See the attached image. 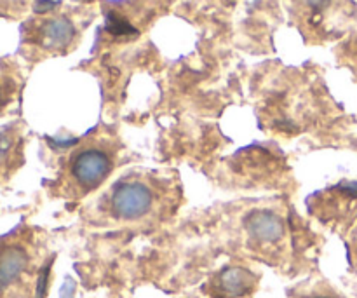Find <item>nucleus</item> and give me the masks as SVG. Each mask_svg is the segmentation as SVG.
Instances as JSON below:
<instances>
[{
    "label": "nucleus",
    "instance_id": "8",
    "mask_svg": "<svg viewBox=\"0 0 357 298\" xmlns=\"http://www.w3.org/2000/svg\"><path fill=\"white\" fill-rule=\"evenodd\" d=\"M314 298H333V297H326V295H321V297H314Z\"/></svg>",
    "mask_w": 357,
    "mask_h": 298
},
{
    "label": "nucleus",
    "instance_id": "6",
    "mask_svg": "<svg viewBox=\"0 0 357 298\" xmlns=\"http://www.w3.org/2000/svg\"><path fill=\"white\" fill-rule=\"evenodd\" d=\"M251 278L243 269H229L222 276V288L229 295H243L250 290Z\"/></svg>",
    "mask_w": 357,
    "mask_h": 298
},
{
    "label": "nucleus",
    "instance_id": "3",
    "mask_svg": "<svg viewBox=\"0 0 357 298\" xmlns=\"http://www.w3.org/2000/svg\"><path fill=\"white\" fill-rule=\"evenodd\" d=\"M28 265V253L23 246L10 244L0 248V293L9 288L24 272Z\"/></svg>",
    "mask_w": 357,
    "mask_h": 298
},
{
    "label": "nucleus",
    "instance_id": "1",
    "mask_svg": "<svg viewBox=\"0 0 357 298\" xmlns=\"http://www.w3.org/2000/svg\"><path fill=\"white\" fill-rule=\"evenodd\" d=\"M155 202L152 187L142 180H122L110 192V211L121 220L145 216Z\"/></svg>",
    "mask_w": 357,
    "mask_h": 298
},
{
    "label": "nucleus",
    "instance_id": "5",
    "mask_svg": "<svg viewBox=\"0 0 357 298\" xmlns=\"http://www.w3.org/2000/svg\"><path fill=\"white\" fill-rule=\"evenodd\" d=\"M282 230L284 229H282V222L279 220V216L271 211L257 213L250 220V232L258 241L271 243V241L279 239L282 236Z\"/></svg>",
    "mask_w": 357,
    "mask_h": 298
},
{
    "label": "nucleus",
    "instance_id": "2",
    "mask_svg": "<svg viewBox=\"0 0 357 298\" xmlns=\"http://www.w3.org/2000/svg\"><path fill=\"white\" fill-rule=\"evenodd\" d=\"M112 166H114V156L110 150L103 147H86L73 156L70 174L79 187L93 188L110 174Z\"/></svg>",
    "mask_w": 357,
    "mask_h": 298
},
{
    "label": "nucleus",
    "instance_id": "7",
    "mask_svg": "<svg viewBox=\"0 0 357 298\" xmlns=\"http://www.w3.org/2000/svg\"><path fill=\"white\" fill-rule=\"evenodd\" d=\"M10 96H13V80L9 75H6L2 68H0V112L6 108L9 103Z\"/></svg>",
    "mask_w": 357,
    "mask_h": 298
},
{
    "label": "nucleus",
    "instance_id": "4",
    "mask_svg": "<svg viewBox=\"0 0 357 298\" xmlns=\"http://www.w3.org/2000/svg\"><path fill=\"white\" fill-rule=\"evenodd\" d=\"M75 24L66 16H56L45 21L40 30V40L45 47H66L75 37Z\"/></svg>",
    "mask_w": 357,
    "mask_h": 298
}]
</instances>
